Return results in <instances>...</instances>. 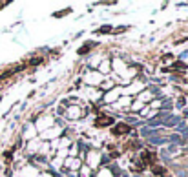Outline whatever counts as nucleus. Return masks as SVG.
Instances as JSON below:
<instances>
[{
	"label": "nucleus",
	"mask_w": 188,
	"mask_h": 177,
	"mask_svg": "<svg viewBox=\"0 0 188 177\" xmlns=\"http://www.w3.org/2000/svg\"><path fill=\"white\" fill-rule=\"evenodd\" d=\"M112 122H113V119H112V117H108V115H99V117L95 119V126H99V128L110 126Z\"/></svg>",
	"instance_id": "1"
},
{
	"label": "nucleus",
	"mask_w": 188,
	"mask_h": 177,
	"mask_svg": "<svg viewBox=\"0 0 188 177\" xmlns=\"http://www.w3.org/2000/svg\"><path fill=\"white\" fill-rule=\"evenodd\" d=\"M152 168H154V174H157V175H161V177H170L168 174H166V170H165L163 166H159V165H154Z\"/></svg>",
	"instance_id": "4"
},
{
	"label": "nucleus",
	"mask_w": 188,
	"mask_h": 177,
	"mask_svg": "<svg viewBox=\"0 0 188 177\" xmlns=\"http://www.w3.org/2000/svg\"><path fill=\"white\" fill-rule=\"evenodd\" d=\"M128 132H130V126H126V124H117L113 128V135H124Z\"/></svg>",
	"instance_id": "3"
},
{
	"label": "nucleus",
	"mask_w": 188,
	"mask_h": 177,
	"mask_svg": "<svg viewBox=\"0 0 188 177\" xmlns=\"http://www.w3.org/2000/svg\"><path fill=\"white\" fill-rule=\"evenodd\" d=\"M71 13V9L68 7V9H64V11H60V13H55V16H64V15H69Z\"/></svg>",
	"instance_id": "6"
},
{
	"label": "nucleus",
	"mask_w": 188,
	"mask_h": 177,
	"mask_svg": "<svg viewBox=\"0 0 188 177\" xmlns=\"http://www.w3.org/2000/svg\"><path fill=\"white\" fill-rule=\"evenodd\" d=\"M91 48H93V42H91V44H86L84 48H80V49H79V53H80V55H82V53H88Z\"/></svg>",
	"instance_id": "5"
},
{
	"label": "nucleus",
	"mask_w": 188,
	"mask_h": 177,
	"mask_svg": "<svg viewBox=\"0 0 188 177\" xmlns=\"http://www.w3.org/2000/svg\"><path fill=\"white\" fill-rule=\"evenodd\" d=\"M143 163H144V165H152V166H154V165L157 163V155H155L154 152H144V154H143Z\"/></svg>",
	"instance_id": "2"
}]
</instances>
